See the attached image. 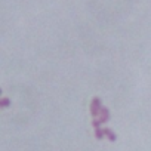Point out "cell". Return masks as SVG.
Segmentation results:
<instances>
[{"mask_svg":"<svg viewBox=\"0 0 151 151\" xmlns=\"http://www.w3.org/2000/svg\"><path fill=\"white\" fill-rule=\"evenodd\" d=\"M101 108H102V102L99 98H93L91 101V116L93 119H98L99 117V113H101Z\"/></svg>","mask_w":151,"mask_h":151,"instance_id":"obj_1","label":"cell"},{"mask_svg":"<svg viewBox=\"0 0 151 151\" xmlns=\"http://www.w3.org/2000/svg\"><path fill=\"white\" fill-rule=\"evenodd\" d=\"M98 120H99L101 124H102V123H107V122L110 120V111H108V108H105V107L101 108V113H99Z\"/></svg>","mask_w":151,"mask_h":151,"instance_id":"obj_2","label":"cell"},{"mask_svg":"<svg viewBox=\"0 0 151 151\" xmlns=\"http://www.w3.org/2000/svg\"><path fill=\"white\" fill-rule=\"evenodd\" d=\"M11 105V99L9 98H2L0 99V108H6Z\"/></svg>","mask_w":151,"mask_h":151,"instance_id":"obj_5","label":"cell"},{"mask_svg":"<svg viewBox=\"0 0 151 151\" xmlns=\"http://www.w3.org/2000/svg\"><path fill=\"white\" fill-rule=\"evenodd\" d=\"M104 135L108 138V141H111V142H114L116 139H117V136H116V133L111 130V129H108V127H105L104 129Z\"/></svg>","mask_w":151,"mask_h":151,"instance_id":"obj_3","label":"cell"},{"mask_svg":"<svg viewBox=\"0 0 151 151\" xmlns=\"http://www.w3.org/2000/svg\"><path fill=\"white\" fill-rule=\"evenodd\" d=\"M0 93H2V89H0Z\"/></svg>","mask_w":151,"mask_h":151,"instance_id":"obj_7","label":"cell"},{"mask_svg":"<svg viewBox=\"0 0 151 151\" xmlns=\"http://www.w3.org/2000/svg\"><path fill=\"white\" fill-rule=\"evenodd\" d=\"M95 129V136H96V139H102L105 135H104V129L101 127V126H98V127H93Z\"/></svg>","mask_w":151,"mask_h":151,"instance_id":"obj_4","label":"cell"},{"mask_svg":"<svg viewBox=\"0 0 151 151\" xmlns=\"http://www.w3.org/2000/svg\"><path fill=\"white\" fill-rule=\"evenodd\" d=\"M92 126H93V127H98V126H101L99 120H98V119H92Z\"/></svg>","mask_w":151,"mask_h":151,"instance_id":"obj_6","label":"cell"}]
</instances>
